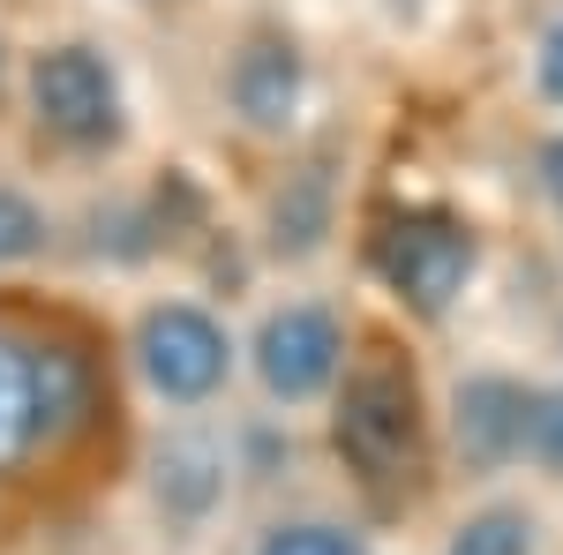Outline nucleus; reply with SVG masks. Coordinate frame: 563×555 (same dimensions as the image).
Segmentation results:
<instances>
[{
    "mask_svg": "<svg viewBox=\"0 0 563 555\" xmlns=\"http://www.w3.org/2000/svg\"><path fill=\"white\" fill-rule=\"evenodd\" d=\"M339 451L361 480H413L421 466V390L398 353H368L339 398Z\"/></svg>",
    "mask_w": 563,
    "mask_h": 555,
    "instance_id": "f257e3e1",
    "label": "nucleus"
},
{
    "mask_svg": "<svg viewBox=\"0 0 563 555\" xmlns=\"http://www.w3.org/2000/svg\"><path fill=\"white\" fill-rule=\"evenodd\" d=\"M474 263H481L474 225H459L451 211H413L376 241V270H384V286L413 315H443L451 300L466 293Z\"/></svg>",
    "mask_w": 563,
    "mask_h": 555,
    "instance_id": "f03ea898",
    "label": "nucleus"
},
{
    "mask_svg": "<svg viewBox=\"0 0 563 555\" xmlns=\"http://www.w3.org/2000/svg\"><path fill=\"white\" fill-rule=\"evenodd\" d=\"M339 368H346V331H339L331 308H316V300H286V308L263 315L256 376H263L271 398L308 406V398H323V390L339 384Z\"/></svg>",
    "mask_w": 563,
    "mask_h": 555,
    "instance_id": "7ed1b4c3",
    "label": "nucleus"
},
{
    "mask_svg": "<svg viewBox=\"0 0 563 555\" xmlns=\"http://www.w3.org/2000/svg\"><path fill=\"white\" fill-rule=\"evenodd\" d=\"M135 353H143V376L158 398H174V406H196V398H211L225 384V368H233V345L218 331L203 308H188V300H166V308H151L143 315V331H135Z\"/></svg>",
    "mask_w": 563,
    "mask_h": 555,
    "instance_id": "20e7f679",
    "label": "nucleus"
},
{
    "mask_svg": "<svg viewBox=\"0 0 563 555\" xmlns=\"http://www.w3.org/2000/svg\"><path fill=\"white\" fill-rule=\"evenodd\" d=\"M31 106L60 143H106L121 129V84L90 45H53L31 68Z\"/></svg>",
    "mask_w": 563,
    "mask_h": 555,
    "instance_id": "39448f33",
    "label": "nucleus"
},
{
    "mask_svg": "<svg viewBox=\"0 0 563 555\" xmlns=\"http://www.w3.org/2000/svg\"><path fill=\"white\" fill-rule=\"evenodd\" d=\"M526 421H533V390L511 384V376H466L459 398H451L459 451H466V466H481V473L526 458Z\"/></svg>",
    "mask_w": 563,
    "mask_h": 555,
    "instance_id": "423d86ee",
    "label": "nucleus"
},
{
    "mask_svg": "<svg viewBox=\"0 0 563 555\" xmlns=\"http://www.w3.org/2000/svg\"><path fill=\"white\" fill-rule=\"evenodd\" d=\"M45 443H53V421H45V345L15 338L0 323V480L31 451H45Z\"/></svg>",
    "mask_w": 563,
    "mask_h": 555,
    "instance_id": "0eeeda50",
    "label": "nucleus"
},
{
    "mask_svg": "<svg viewBox=\"0 0 563 555\" xmlns=\"http://www.w3.org/2000/svg\"><path fill=\"white\" fill-rule=\"evenodd\" d=\"M301 53L286 38H249L241 45V60H233V113L249 121L256 135H286L301 121Z\"/></svg>",
    "mask_w": 563,
    "mask_h": 555,
    "instance_id": "6e6552de",
    "label": "nucleus"
},
{
    "mask_svg": "<svg viewBox=\"0 0 563 555\" xmlns=\"http://www.w3.org/2000/svg\"><path fill=\"white\" fill-rule=\"evenodd\" d=\"M443 555H533V511H519V503H481V511L459 518V533H451Z\"/></svg>",
    "mask_w": 563,
    "mask_h": 555,
    "instance_id": "1a4fd4ad",
    "label": "nucleus"
},
{
    "mask_svg": "<svg viewBox=\"0 0 563 555\" xmlns=\"http://www.w3.org/2000/svg\"><path fill=\"white\" fill-rule=\"evenodd\" d=\"M256 555H368V541L346 533V525H331V518H294V525H278Z\"/></svg>",
    "mask_w": 563,
    "mask_h": 555,
    "instance_id": "9d476101",
    "label": "nucleus"
},
{
    "mask_svg": "<svg viewBox=\"0 0 563 555\" xmlns=\"http://www.w3.org/2000/svg\"><path fill=\"white\" fill-rule=\"evenodd\" d=\"M526 458L563 480V390H533V421H526Z\"/></svg>",
    "mask_w": 563,
    "mask_h": 555,
    "instance_id": "9b49d317",
    "label": "nucleus"
},
{
    "mask_svg": "<svg viewBox=\"0 0 563 555\" xmlns=\"http://www.w3.org/2000/svg\"><path fill=\"white\" fill-rule=\"evenodd\" d=\"M38 241H45V218H38V203H23L15 188H0V263L38 256Z\"/></svg>",
    "mask_w": 563,
    "mask_h": 555,
    "instance_id": "f8f14e48",
    "label": "nucleus"
},
{
    "mask_svg": "<svg viewBox=\"0 0 563 555\" xmlns=\"http://www.w3.org/2000/svg\"><path fill=\"white\" fill-rule=\"evenodd\" d=\"M533 76H541V98H556V106H563V23H549V31H541Z\"/></svg>",
    "mask_w": 563,
    "mask_h": 555,
    "instance_id": "ddd939ff",
    "label": "nucleus"
},
{
    "mask_svg": "<svg viewBox=\"0 0 563 555\" xmlns=\"http://www.w3.org/2000/svg\"><path fill=\"white\" fill-rule=\"evenodd\" d=\"M541 188H549V203L563 211V135H549V143H541Z\"/></svg>",
    "mask_w": 563,
    "mask_h": 555,
    "instance_id": "4468645a",
    "label": "nucleus"
}]
</instances>
